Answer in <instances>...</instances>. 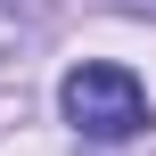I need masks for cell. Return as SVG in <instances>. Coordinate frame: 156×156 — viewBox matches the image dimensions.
Here are the masks:
<instances>
[{"mask_svg":"<svg viewBox=\"0 0 156 156\" xmlns=\"http://www.w3.org/2000/svg\"><path fill=\"white\" fill-rule=\"evenodd\" d=\"M58 107H66V123H74L82 140H132V132L156 123L140 74H132V66H107V58H82V66L58 82Z\"/></svg>","mask_w":156,"mask_h":156,"instance_id":"1","label":"cell"}]
</instances>
